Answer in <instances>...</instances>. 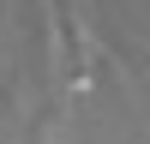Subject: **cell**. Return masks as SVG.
<instances>
[{"label":"cell","instance_id":"6da1fadb","mask_svg":"<svg viewBox=\"0 0 150 144\" xmlns=\"http://www.w3.org/2000/svg\"><path fill=\"white\" fill-rule=\"evenodd\" d=\"M42 6H48V12H54V0H42Z\"/></svg>","mask_w":150,"mask_h":144}]
</instances>
